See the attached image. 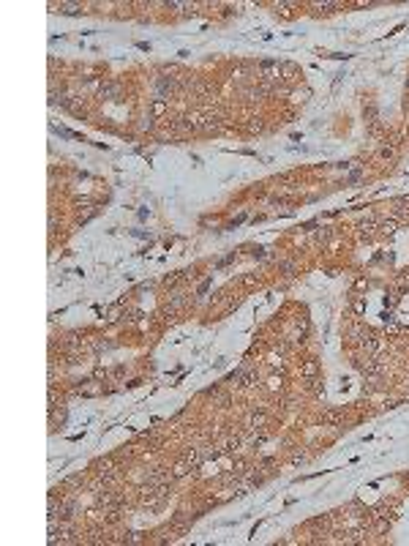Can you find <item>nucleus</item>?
Masks as SVG:
<instances>
[{
    "label": "nucleus",
    "instance_id": "nucleus-1",
    "mask_svg": "<svg viewBox=\"0 0 409 546\" xmlns=\"http://www.w3.org/2000/svg\"><path fill=\"white\" fill-rule=\"evenodd\" d=\"M259 74H262L265 82H276V79L281 77V63H276V60H262V63H259Z\"/></svg>",
    "mask_w": 409,
    "mask_h": 546
},
{
    "label": "nucleus",
    "instance_id": "nucleus-2",
    "mask_svg": "<svg viewBox=\"0 0 409 546\" xmlns=\"http://www.w3.org/2000/svg\"><path fill=\"white\" fill-rule=\"evenodd\" d=\"M317 371H319V361H317V358H308V361L300 366V374L306 377V380H311V377L317 374Z\"/></svg>",
    "mask_w": 409,
    "mask_h": 546
},
{
    "label": "nucleus",
    "instance_id": "nucleus-3",
    "mask_svg": "<svg viewBox=\"0 0 409 546\" xmlns=\"http://www.w3.org/2000/svg\"><path fill=\"white\" fill-rule=\"evenodd\" d=\"M117 93H120V85H117V82H107V85H101L98 96H101V98H117Z\"/></svg>",
    "mask_w": 409,
    "mask_h": 546
},
{
    "label": "nucleus",
    "instance_id": "nucleus-4",
    "mask_svg": "<svg viewBox=\"0 0 409 546\" xmlns=\"http://www.w3.org/2000/svg\"><path fill=\"white\" fill-rule=\"evenodd\" d=\"M164 112H166V101H164V98H161V96H158V98H156V101H153V104H150V115H153V117H161V115H164Z\"/></svg>",
    "mask_w": 409,
    "mask_h": 546
},
{
    "label": "nucleus",
    "instance_id": "nucleus-5",
    "mask_svg": "<svg viewBox=\"0 0 409 546\" xmlns=\"http://www.w3.org/2000/svg\"><path fill=\"white\" fill-rule=\"evenodd\" d=\"M262 424H265V415L262 413H257V415H251V418H249V429H259Z\"/></svg>",
    "mask_w": 409,
    "mask_h": 546
},
{
    "label": "nucleus",
    "instance_id": "nucleus-6",
    "mask_svg": "<svg viewBox=\"0 0 409 546\" xmlns=\"http://www.w3.org/2000/svg\"><path fill=\"white\" fill-rule=\"evenodd\" d=\"M58 9L63 11V14H77V11H79V6H77V3H60Z\"/></svg>",
    "mask_w": 409,
    "mask_h": 546
},
{
    "label": "nucleus",
    "instance_id": "nucleus-7",
    "mask_svg": "<svg viewBox=\"0 0 409 546\" xmlns=\"http://www.w3.org/2000/svg\"><path fill=\"white\" fill-rule=\"evenodd\" d=\"M379 229H382L385 235H393V232H395V221H393V219H390V221H382Z\"/></svg>",
    "mask_w": 409,
    "mask_h": 546
},
{
    "label": "nucleus",
    "instance_id": "nucleus-8",
    "mask_svg": "<svg viewBox=\"0 0 409 546\" xmlns=\"http://www.w3.org/2000/svg\"><path fill=\"white\" fill-rule=\"evenodd\" d=\"M268 388H270V390H276V388H281V377H278V374H273V377H270V380H268Z\"/></svg>",
    "mask_w": 409,
    "mask_h": 546
}]
</instances>
